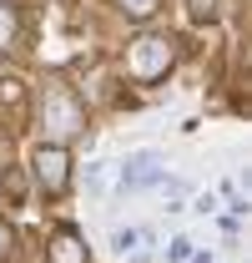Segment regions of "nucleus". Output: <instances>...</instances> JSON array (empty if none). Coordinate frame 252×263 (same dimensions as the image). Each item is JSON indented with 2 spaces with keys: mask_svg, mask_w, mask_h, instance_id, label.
<instances>
[{
  "mask_svg": "<svg viewBox=\"0 0 252 263\" xmlns=\"http://www.w3.org/2000/svg\"><path fill=\"white\" fill-rule=\"evenodd\" d=\"M35 122H40L46 147H66L71 137L86 132V106L71 97L61 81H46V86H40V106H35Z\"/></svg>",
  "mask_w": 252,
  "mask_h": 263,
  "instance_id": "nucleus-1",
  "label": "nucleus"
},
{
  "mask_svg": "<svg viewBox=\"0 0 252 263\" xmlns=\"http://www.w3.org/2000/svg\"><path fill=\"white\" fill-rule=\"evenodd\" d=\"M172 61H177V41H172V35H136V41L126 46V71H131V81H161Z\"/></svg>",
  "mask_w": 252,
  "mask_h": 263,
  "instance_id": "nucleus-2",
  "label": "nucleus"
},
{
  "mask_svg": "<svg viewBox=\"0 0 252 263\" xmlns=\"http://www.w3.org/2000/svg\"><path fill=\"white\" fill-rule=\"evenodd\" d=\"M31 167H35V182H40V193L46 197H61L66 182H71V157H66V147H35L31 152Z\"/></svg>",
  "mask_w": 252,
  "mask_h": 263,
  "instance_id": "nucleus-3",
  "label": "nucleus"
},
{
  "mask_svg": "<svg viewBox=\"0 0 252 263\" xmlns=\"http://www.w3.org/2000/svg\"><path fill=\"white\" fill-rule=\"evenodd\" d=\"M46 263H91V253H86V243H81V233H51V243H46Z\"/></svg>",
  "mask_w": 252,
  "mask_h": 263,
  "instance_id": "nucleus-4",
  "label": "nucleus"
},
{
  "mask_svg": "<svg viewBox=\"0 0 252 263\" xmlns=\"http://www.w3.org/2000/svg\"><path fill=\"white\" fill-rule=\"evenodd\" d=\"M15 31H20V21H15V5H10V0H0V51H10Z\"/></svg>",
  "mask_w": 252,
  "mask_h": 263,
  "instance_id": "nucleus-5",
  "label": "nucleus"
},
{
  "mask_svg": "<svg viewBox=\"0 0 252 263\" xmlns=\"http://www.w3.org/2000/svg\"><path fill=\"white\" fill-rule=\"evenodd\" d=\"M26 97V81L20 76H0V106H20Z\"/></svg>",
  "mask_w": 252,
  "mask_h": 263,
  "instance_id": "nucleus-6",
  "label": "nucleus"
},
{
  "mask_svg": "<svg viewBox=\"0 0 252 263\" xmlns=\"http://www.w3.org/2000/svg\"><path fill=\"white\" fill-rule=\"evenodd\" d=\"M116 5H121L131 21H152V15L161 10V0H116Z\"/></svg>",
  "mask_w": 252,
  "mask_h": 263,
  "instance_id": "nucleus-7",
  "label": "nucleus"
},
{
  "mask_svg": "<svg viewBox=\"0 0 252 263\" xmlns=\"http://www.w3.org/2000/svg\"><path fill=\"white\" fill-rule=\"evenodd\" d=\"M136 238H141L136 228H116V233H111V248H116V253H131V248H136Z\"/></svg>",
  "mask_w": 252,
  "mask_h": 263,
  "instance_id": "nucleus-8",
  "label": "nucleus"
},
{
  "mask_svg": "<svg viewBox=\"0 0 252 263\" xmlns=\"http://www.w3.org/2000/svg\"><path fill=\"white\" fill-rule=\"evenodd\" d=\"M187 15L192 21H212L217 15V0H187Z\"/></svg>",
  "mask_w": 252,
  "mask_h": 263,
  "instance_id": "nucleus-9",
  "label": "nucleus"
},
{
  "mask_svg": "<svg viewBox=\"0 0 252 263\" xmlns=\"http://www.w3.org/2000/svg\"><path fill=\"white\" fill-rule=\"evenodd\" d=\"M187 253H192V238H172L166 243V258L172 263H187Z\"/></svg>",
  "mask_w": 252,
  "mask_h": 263,
  "instance_id": "nucleus-10",
  "label": "nucleus"
},
{
  "mask_svg": "<svg viewBox=\"0 0 252 263\" xmlns=\"http://www.w3.org/2000/svg\"><path fill=\"white\" fill-rule=\"evenodd\" d=\"M10 243H15V233H10V223H5V218H0V258L10 253Z\"/></svg>",
  "mask_w": 252,
  "mask_h": 263,
  "instance_id": "nucleus-11",
  "label": "nucleus"
},
{
  "mask_svg": "<svg viewBox=\"0 0 252 263\" xmlns=\"http://www.w3.org/2000/svg\"><path fill=\"white\" fill-rule=\"evenodd\" d=\"M187 263H212V253H197V248H192V253H187Z\"/></svg>",
  "mask_w": 252,
  "mask_h": 263,
  "instance_id": "nucleus-12",
  "label": "nucleus"
}]
</instances>
